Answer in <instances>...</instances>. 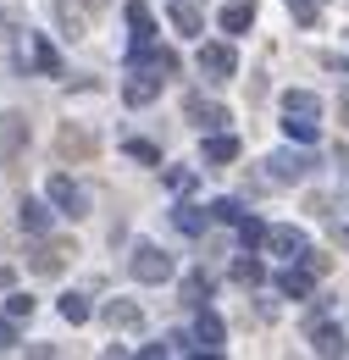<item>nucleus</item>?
<instances>
[{"label": "nucleus", "mask_w": 349, "mask_h": 360, "mask_svg": "<svg viewBox=\"0 0 349 360\" xmlns=\"http://www.w3.org/2000/svg\"><path fill=\"white\" fill-rule=\"evenodd\" d=\"M94 150H100V139L89 134V128H78V122H67L56 134V155L61 161H94Z\"/></svg>", "instance_id": "nucleus-3"}, {"label": "nucleus", "mask_w": 349, "mask_h": 360, "mask_svg": "<svg viewBox=\"0 0 349 360\" xmlns=\"http://www.w3.org/2000/svg\"><path fill=\"white\" fill-rule=\"evenodd\" d=\"M283 111H300V117H322V100L310 89H288L283 94Z\"/></svg>", "instance_id": "nucleus-19"}, {"label": "nucleus", "mask_w": 349, "mask_h": 360, "mask_svg": "<svg viewBox=\"0 0 349 360\" xmlns=\"http://www.w3.org/2000/svg\"><path fill=\"white\" fill-rule=\"evenodd\" d=\"M172 222H177V233H200V227H205V217H200L194 205H177V211H172Z\"/></svg>", "instance_id": "nucleus-25"}, {"label": "nucleus", "mask_w": 349, "mask_h": 360, "mask_svg": "<svg viewBox=\"0 0 349 360\" xmlns=\"http://www.w3.org/2000/svg\"><path fill=\"white\" fill-rule=\"evenodd\" d=\"M194 338H200V349H211V355H217L222 349V321L211 311H200V321H194Z\"/></svg>", "instance_id": "nucleus-17"}, {"label": "nucleus", "mask_w": 349, "mask_h": 360, "mask_svg": "<svg viewBox=\"0 0 349 360\" xmlns=\"http://www.w3.org/2000/svg\"><path fill=\"white\" fill-rule=\"evenodd\" d=\"M338 117H344V128H349V100H344V111H338Z\"/></svg>", "instance_id": "nucleus-34"}, {"label": "nucleus", "mask_w": 349, "mask_h": 360, "mask_svg": "<svg viewBox=\"0 0 349 360\" xmlns=\"http://www.w3.org/2000/svg\"><path fill=\"white\" fill-rule=\"evenodd\" d=\"M6 316H11V321H23V316H34V300H28V294H11V300H6Z\"/></svg>", "instance_id": "nucleus-29"}, {"label": "nucleus", "mask_w": 349, "mask_h": 360, "mask_svg": "<svg viewBox=\"0 0 349 360\" xmlns=\"http://www.w3.org/2000/svg\"><path fill=\"white\" fill-rule=\"evenodd\" d=\"M266 167H272V183H300L310 167H316V161H310L305 150H277V155H272Z\"/></svg>", "instance_id": "nucleus-6"}, {"label": "nucleus", "mask_w": 349, "mask_h": 360, "mask_svg": "<svg viewBox=\"0 0 349 360\" xmlns=\"http://www.w3.org/2000/svg\"><path fill=\"white\" fill-rule=\"evenodd\" d=\"M23 144H28V117H23V111H11V117L0 122V155H6V167L23 155Z\"/></svg>", "instance_id": "nucleus-9"}, {"label": "nucleus", "mask_w": 349, "mask_h": 360, "mask_svg": "<svg viewBox=\"0 0 349 360\" xmlns=\"http://www.w3.org/2000/svg\"><path fill=\"white\" fill-rule=\"evenodd\" d=\"M167 188H177V194H183V188H194V172H183V167L167 172Z\"/></svg>", "instance_id": "nucleus-32"}, {"label": "nucleus", "mask_w": 349, "mask_h": 360, "mask_svg": "<svg viewBox=\"0 0 349 360\" xmlns=\"http://www.w3.org/2000/svg\"><path fill=\"white\" fill-rule=\"evenodd\" d=\"M211 300V277L205 271H189V283H183V305H205Z\"/></svg>", "instance_id": "nucleus-22"}, {"label": "nucleus", "mask_w": 349, "mask_h": 360, "mask_svg": "<svg viewBox=\"0 0 349 360\" xmlns=\"http://www.w3.org/2000/svg\"><path fill=\"white\" fill-rule=\"evenodd\" d=\"M6 349H17V327H11V316H0V355Z\"/></svg>", "instance_id": "nucleus-30"}, {"label": "nucleus", "mask_w": 349, "mask_h": 360, "mask_svg": "<svg viewBox=\"0 0 349 360\" xmlns=\"http://www.w3.org/2000/svg\"><path fill=\"white\" fill-rule=\"evenodd\" d=\"M183 117H189L194 128H205V134H217L222 122H227V111H222L217 100H205V94H189V100H183Z\"/></svg>", "instance_id": "nucleus-7"}, {"label": "nucleus", "mask_w": 349, "mask_h": 360, "mask_svg": "<svg viewBox=\"0 0 349 360\" xmlns=\"http://www.w3.org/2000/svg\"><path fill=\"white\" fill-rule=\"evenodd\" d=\"M17 222L28 227V233H50V205H44V200H23Z\"/></svg>", "instance_id": "nucleus-16"}, {"label": "nucleus", "mask_w": 349, "mask_h": 360, "mask_svg": "<svg viewBox=\"0 0 349 360\" xmlns=\"http://www.w3.org/2000/svg\"><path fill=\"white\" fill-rule=\"evenodd\" d=\"M133 277H139V283H167V277H172V255H167V250H161V244H133Z\"/></svg>", "instance_id": "nucleus-1"}, {"label": "nucleus", "mask_w": 349, "mask_h": 360, "mask_svg": "<svg viewBox=\"0 0 349 360\" xmlns=\"http://www.w3.org/2000/svg\"><path fill=\"white\" fill-rule=\"evenodd\" d=\"M233 283L255 288V283H266V266H261V261H239V266H233Z\"/></svg>", "instance_id": "nucleus-24"}, {"label": "nucleus", "mask_w": 349, "mask_h": 360, "mask_svg": "<svg viewBox=\"0 0 349 360\" xmlns=\"http://www.w3.org/2000/svg\"><path fill=\"white\" fill-rule=\"evenodd\" d=\"M128 28H133V45H150L156 39V17L144 0H128Z\"/></svg>", "instance_id": "nucleus-13"}, {"label": "nucleus", "mask_w": 349, "mask_h": 360, "mask_svg": "<svg viewBox=\"0 0 349 360\" xmlns=\"http://www.w3.org/2000/svg\"><path fill=\"white\" fill-rule=\"evenodd\" d=\"M122 150H128L133 161H144V167H161V144H150V139H128Z\"/></svg>", "instance_id": "nucleus-23"}, {"label": "nucleus", "mask_w": 349, "mask_h": 360, "mask_svg": "<svg viewBox=\"0 0 349 360\" xmlns=\"http://www.w3.org/2000/svg\"><path fill=\"white\" fill-rule=\"evenodd\" d=\"M227 161H239V139L233 134H211L205 139V167H227Z\"/></svg>", "instance_id": "nucleus-15"}, {"label": "nucleus", "mask_w": 349, "mask_h": 360, "mask_svg": "<svg viewBox=\"0 0 349 360\" xmlns=\"http://www.w3.org/2000/svg\"><path fill=\"white\" fill-rule=\"evenodd\" d=\"M338 244H349V222H344V227H338Z\"/></svg>", "instance_id": "nucleus-33"}, {"label": "nucleus", "mask_w": 349, "mask_h": 360, "mask_svg": "<svg viewBox=\"0 0 349 360\" xmlns=\"http://www.w3.org/2000/svg\"><path fill=\"white\" fill-rule=\"evenodd\" d=\"M283 134L300 139V144H310L316 139V117H300V111H283Z\"/></svg>", "instance_id": "nucleus-20"}, {"label": "nucleus", "mask_w": 349, "mask_h": 360, "mask_svg": "<svg viewBox=\"0 0 349 360\" xmlns=\"http://www.w3.org/2000/svg\"><path fill=\"white\" fill-rule=\"evenodd\" d=\"M200 72H205L211 84H227V78L239 72V56H233V45H200Z\"/></svg>", "instance_id": "nucleus-4"}, {"label": "nucleus", "mask_w": 349, "mask_h": 360, "mask_svg": "<svg viewBox=\"0 0 349 360\" xmlns=\"http://www.w3.org/2000/svg\"><path fill=\"white\" fill-rule=\"evenodd\" d=\"M239 238H244V244H266V222L244 217V222H239Z\"/></svg>", "instance_id": "nucleus-27"}, {"label": "nucleus", "mask_w": 349, "mask_h": 360, "mask_svg": "<svg viewBox=\"0 0 349 360\" xmlns=\"http://www.w3.org/2000/svg\"><path fill=\"white\" fill-rule=\"evenodd\" d=\"M100 316H106L111 327H122V333H139V327H144V311H139L133 300H111V305H106Z\"/></svg>", "instance_id": "nucleus-11"}, {"label": "nucleus", "mask_w": 349, "mask_h": 360, "mask_svg": "<svg viewBox=\"0 0 349 360\" xmlns=\"http://www.w3.org/2000/svg\"><path fill=\"white\" fill-rule=\"evenodd\" d=\"M288 11H294L300 22H316V0H288Z\"/></svg>", "instance_id": "nucleus-31"}, {"label": "nucleus", "mask_w": 349, "mask_h": 360, "mask_svg": "<svg viewBox=\"0 0 349 360\" xmlns=\"http://www.w3.org/2000/svg\"><path fill=\"white\" fill-rule=\"evenodd\" d=\"M222 34H244V28H250V22H255V6H250V0H233V6H222Z\"/></svg>", "instance_id": "nucleus-14"}, {"label": "nucleus", "mask_w": 349, "mask_h": 360, "mask_svg": "<svg viewBox=\"0 0 349 360\" xmlns=\"http://www.w3.org/2000/svg\"><path fill=\"white\" fill-rule=\"evenodd\" d=\"M161 84H167L161 72H139V67H133V84L122 89V100H128V105H150V100L161 94Z\"/></svg>", "instance_id": "nucleus-10"}, {"label": "nucleus", "mask_w": 349, "mask_h": 360, "mask_svg": "<svg viewBox=\"0 0 349 360\" xmlns=\"http://www.w3.org/2000/svg\"><path fill=\"white\" fill-rule=\"evenodd\" d=\"M310 277H316V271H294V266H288V271H283V277H277V288H283V294H288V300H305V294H310Z\"/></svg>", "instance_id": "nucleus-18"}, {"label": "nucleus", "mask_w": 349, "mask_h": 360, "mask_svg": "<svg viewBox=\"0 0 349 360\" xmlns=\"http://www.w3.org/2000/svg\"><path fill=\"white\" fill-rule=\"evenodd\" d=\"M266 250H272V255H283V261H300L310 244H305V233H300V227H266Z\"/></svg>", "instance_id": "nucleus-8"}, {"label": "nucleus", "mask_w": 349, "mask_h": 360, "mask_svg": "<svg viewBox=\"0 0 349 360\" xmlns=\"http://www.w3.org/2000/svg\"><path fill=\"white\" fill-rule=\"evenodd\" d=\"M50 205L67 211V217H84V211H89V194L67 178V172H56V178H50Z\"/></svg>", "instance_id": "nucleus-5"}, {"label": "nucleus", "mask_w": 349, "mask_h": 360, "mask_svg": "<svg viewBox=\"0 0 349 360\" xmlns=\"http://www.w3.org/2000/svg\"><path fill=\"white\" fill-rule=\"evenodd\" d=\"M61 316H67L72 327H78V321H89V300H84V294H67V300H61Z\"/></svg>", "instance_id": "nucleus-26"}, {"label": "nucleus", "mask_w": 349, "mask_h": 360, "mask_svg": "<svg viewBox=\"0 0 349 360\" xmlns=\"http://www.w3.org/2000/svg\"><path fill=\"white\" fill-rule=\"evenodd\" d=\"M28 56H34V67H39L44 78H61V56L50 50V39H44V34H28Z\"/></svg>", "instance_id": "nucleus-12"}, {"label": "nucleus", "mask_w": 349, "mask_h": 360, "mask_svg": "<svg viewBox=\"0 0 349 360\" xmlns=\"http://www.w3.org/2000/svg\"><path fill=\"white\" fill-rule=\"evenodd\" d=\"M211 217H217V222H244L239 200H217V205H211Z\"/></svg>", "instance_id": "nucleus-28"}, {"label": "nucleus", "mask_w": 349, "mask_h": 360, "mask_svg": "<svg viewBox=\"0 0 349 360\" xmlns=\"http://www.w3.org/2000/svg\"><path fill=\"white\" fill-rule=\"evenodd\" d=\"M67 255H78V244H72V238H44L39 250L28 255V271H34V277H61Z\"/></svg>", "instance_id": "nucleus-2"}, {"label": "nucleus", "mask_w": 349, "mask_h": 360, "mask_svg": "<svg viewBox=\"0 0 349 360\" xmlns=\"http://www.w3.org/2000/svg\"><path fill=\"white\" fill-rule=\"evenodd\" d=\"M172 28H177V34H200L205 22H200V11H194L189 0H172Z\"/></svg>", "instance_id": "nucleus-21"}]
</instances>
